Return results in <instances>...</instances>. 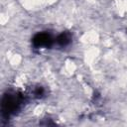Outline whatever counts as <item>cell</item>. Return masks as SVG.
<instances>
[{"instance_id":"cell-1","label":"cell","mask_w":127,"mask_h":127,"mask_svg":"<svg viewBox=\"0 0 127 127\" xmlns=\"http://www.w3.org/2000/svg\"><path fill=\"white\" fill-rule=\"evenodd\" d=\"M24 103V97L16 91H7L3 94L1 100V113L4 119H8L15 114Z\"/></svg>"},{"instance_id":"cell-3","label":"cell","mask_w":127,"mask_h":127,"mask_svg":"<svg viewBox=\"0 0 127 127\" xmlns=\"http://www.w3.org/2000/svg\"><path fill=\"white\" fill-rule=\"evenodd\" d=\"M71 42H72V35L67 31L62 32L55 38V44H57V46L61 48L68 47L71 44Z\"/></svg>"},{"instance_id":"cell-2","label":"cell","mask_w":127,"mask_h":127,"mask_svg":"<svg viewBox=\"0 0 127 127\" xmlns=\"http://www.w3.org/2000/svg\"><path fill=\"white\" fill-rule=\"evenodd\" d=\"M55 44V39L48 32H39L32 38V45L35 49H49Z\"/></svg>"},{"instance_id":"cell-4","label":"cell","mask_w":127,"mask_h":127,"mask_svg":"<svg viewBox=\"0 0 127 127\" xmlns=\"http://www.w3.org/2000/svg\"><path fill=\"white\" fill-rule=\"evenodd\" d=\"M46 94V89L42 85H37L33 89V96L35 98H43Z\"/></svg>"}]
</instances>
